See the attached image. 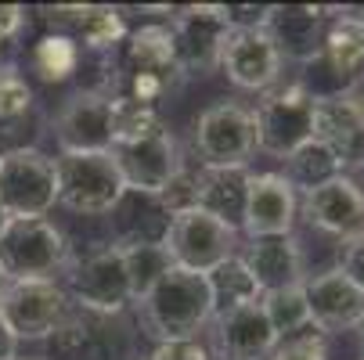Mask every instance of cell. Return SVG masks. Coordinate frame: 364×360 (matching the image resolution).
Segmentation results:
<instances>
[{"label": "cell", "instance_id": "cb8c5ba5", "mask_svg": "<svg viewBox=\"0 0 364 360\" xmlns=\"http://www.w3.org/2000/svg\"><path fill=\"white\" fill-rule=\"evenodd\" d=\"M112 317H94L83 310H69L62 328L50 335L47 360H119L116 335H109Z\"/></svg>", "mask_w": 364, "mask_h": 360}, {"label": "cell", "instance_id": "ba28073f", "mask_svg": "<svg viewBox=\"0 0 364 360\" xmlns=\"http://www.w3.org/2000/svg\"><path fill=\"white\" fill-rule=\"evenodd\" d=\"M73 302L62 281H8L0 295V317L18 342H43L69 317Z\"/></svg>", "mask_w": 364, "mask_h": 360}, {"label": "cell", "instance_id": "8fae6325", "mask_svg": "<svg viewBox=\"0 0 364 360\" xmlns=\"http://www.w3.org/2000/svg\"><path fill=\"white\" fill-rule=\"evenodd\" d=\"M195 151L202 166H249L256 151L252 109L238 101H217L195 123Z\"/></svg>", "mask_w": 364, "mask_h": 360}, {"label": "cell", "instance_id": "9a60e30c", "mask_svg": "<svg viewBox=\"0 0 364 360\" xmlns=\"http://www.w3.org/2000/svg\"><path fill=\"white\" fill-rule=\"evenodd\" d=\"M112 159H116L127 187L151 191V195H159L170 184V177H177L184 170V156H181L177 137L170 133V126L155 130L151 137H141L134 144H116Z\"/></svg>", "mask_w": 364, "mask_h": 360}, {"label": "cell", "instance_id": "ffe728a7", "mask_svg": "<svg viewBox=\"0 0 364 360\" xmlns=\"http://www.w3.org/2000/svg\"><path fill=\"white\" fill-rule=\"evenodd\" d=\"M314 141L332 148L343 170L364 166V112H360V87L339 97H325L314 109Z\"/></svg>", "mask_w": 364, "mask_h": 360}, {"label": "cell", "instance_id": "44dd1931", "mask_svg": "<svg viewBox=\"0 0 364 360\" xmlns=\"http://www.w3.org/2000/svg\"><path fill=\"white\" fill-rule=\"evenodd\" d=\"M109 227H112V245L127 249V245H163L166 231H170V213L159 202V195L151 191H134L127 187L119 195V202L105 213Z\"/></svg>", "mask_w": 364, "mask_h": 360}, {"label": "cell", "instance_id": "836d02e7", "mask_svg": "<svg viewBox=\"0 0 364 360\" xmlns=\"http://www.w3.org/2000/svg\"><path fill=\"white\" fill-rule=\"evenodd\" d=\"M267 360H328V342L321 332L306 328V332H296L289 339H278Z\"/></svg>", "mask_w": 364, "mask_h": 360}, {"label": "cell", "instance_id": "74e56055", "mask_svg": "<svg viewBox=\"0 0 364 360\" xmlns=\"http://www.w3.org/2000/svg\"><path fill=\"white\" fill-rule=\"evenodd\" d=\"M29 22V11L18 4H0V40H15L22 26Z\"/></svg>", "mask_w": 364, "mask_h": 360}, {"label": "cell", "instance_id": "5bb4252c", "mask_svg": "<svg viewBox=\"0 0 364 360\" xmlns=\"http://www.w3.org/2000/svg\"><path fill=\"white\" fill-rule=\"evenodd\" d=\"M299 220V195L282 173H252L245 191L242 234L256 238H285Z\"/></svg>", "mask_w": 364, "mask_h": 360}, {"label": "cell", "instance_id": "b9f144b4", "mask_svg": "<svg viewBox=\"0 0 364 360\" xmlns=\"http://www.w3.org/2000/svg\"><path fill=\"white\" fill-rule=\"evenodd\" d=\"M15 360H47V356H15Z\"/></svg>", "mask_w": 364, "mask_h": 360}, {"label": "cell", "instance_id": "7402d4cb", "mask_svg": "<svg viewBox=\"0 0 364 360\" xmlns=\"http://www.w3.org/2000/svg\"><path fill=\"white\" fill-rule=\"evenodd\" d=\"M242 263L249 267L259 292H278V288H292L306 281V260L292 234L249 241L242 252Z\"/></svg>", "mask_w": 364, "mask_h": 360}, {"label": "cell", "instance_id": "d6986e66", "mask_svg": "<svg viewBox=\"0 0 364 360\" xmlns=\"http://www.w3.org/2000/svg\"><path fill=\"white\" fill-rule=\"evenodd\" d=\"M210 324H213V342H210L213 360H267L278 342L259 302L217 314Z\"/></svg>", "mask_w": 364, "mask_h": 360}, {"label": "cell", "instance_id": "603a6c76", "mask_svg": "<svg viewBox=\"0 0 364 360\" xmlns=\"http://www.w3.org/2000/svg\"><path fill=\"white\" fill-rule=\"evenodd\" d=\"M249 177H252L249 166H198L195 170V209L242 231Z\"/></svg>", "mask_w": 364, "mask_h": 360}, {"label": "cell", "instance_id": "7c38bea8", "mask_svg": "<svg viewBox=\"0 0 364 360\" xmlns=\"http://www.w3.org/2000/svg\"><path fill=\"white\" fill-rule=\"evenodd\" d=\"M224 76L249 94H267L274 90L278 76H282V58L271 43V36L264 33V26H231V33L224 36L220 47V65Z\"/></svg>", "mask_w": 364, "mask_h": 360}, {"label": "cell", "instance_id": "bcb514c9", "mask_svg": "<svg viewBox=\"0 0 364 360\" xmlns=\"http://www.w3.org/2000/svg\"><path fill=\"white\" fill-rule=\"evenodd\" d=\"M360 360H364V356H360Z\"/></svg>", "mask_w": 364, "mask_h": 360}, {"label": "cell", "instance_id": "5b68a950", "mask_svg": "<svg viewBox=\"0 0 364 360\" xmlns=\"http://www.w3.org/2000/svg\"><path fill=\"white\" fill-rule=\"evenodd\" d=\"M58 205L73 217H105L127 191L112 151H73L55 156Z\"/></svg>", "mask_w": 364, "mask_h": 360}, {"label": "cell", "instance_id": "60d3db41", "mask_svg": "<svg viewBox=\"0 0 364 360\" xmlns=\"http://www.w3.org/2000/svg\"><path fill=\"white\" fill-rule=\"evenodd\" d=\"M4 50H8V40H0V65H4Z\"/></svg>", "mask_w": 364, "mask_h": 360}, {"label": "cell", "instance_id": "2e32d148", "mask_svg": "<svg viewBox=\"0 0 364 360\" xmlns=\"http://www.w3.org/2000/svg\"><path fill=\"white\" fill-rule=\"evenodd\" d=\"M303 295H306L310 324L321 335L357 332L360 321H364V292L339 267L321 271V274H306Z\"/></svg>", "mask_w": 364, "mask_h": 360}, {"label": "cell", "instance_id": "ab89813d", "mask_svg": "<svg viewBox=\"0 0 364 360\" xmlns=\"http://www.w3.org/2000/svg\"><path fill=\"white\" fill-rule=\"evenodd\" d=\"M8 220H11V217L4 213V205H0V231H4V227H8Z\"/></svg>", "mask_w": 364, "mask_h": 360}, {"label": "cell", "instance_id": "f35d334b", "mask_svg": "<svg viewBox=\"0 0 364 360\" xmlns=\"http://www.w3.org/2000/svg\"><path fill=\"white\" fill-rule=\"evenodd\" d=\"M15 356H18V339L11 335L8 321L0 317V360H15Z\"/></svg>", "mask_w": 364, "mask_h": 360}, {"label": "cell", "instance_id": "e0dca14e", "mask_svg": "<svg viewBox=\"0 0 364 360\" xmlns=\"http://www.w3.org/2000/svg\"><path fill=\"white\" fill-rule=\"evenodd\" d=\"M299 213L306 217L310 227H318L339 241H350V238H360L364 234V187L339 173L336 180L306 191L299 198Z\"/></svg>", "mask_w": 364, "mask_h": 360}, {"label": "cell", "instance_id": "d590c367", "mask_svg": "<svg viewBox=\"0 0 364 360\" xmlns=\"http://www.w3.org/2000/svg\"><path fill=\"white\" fill-rule=\"evenodd\" d=\"M141 360H213V353L198 339H181V342H155V349Z\"/></svg>", "mask_w": 364, "mask_h": 360}, {"label": "cell", "instance_id": "30bf717a", "mask_svg": "<svg viewBox=\"0 0 364 360\" xmlns=\"http://www.w3.org/2000/svg\"><path fill=\"white\" fill-rule=\"evenodd\" d=\"M235 245H238V231L220 224L210 213H202V209L177 213L170 220V231H166V241H163L173 267H184V271H195V274H210L213 267L231 260Z\"/></svg>", "mask_w": 364, "mask_h": 360}, {"label": "cell", "instance_id": "8992f818", "mask_svg": "<svg viewBox=\"0 0 364 360\" xmlns=\"http://www.w3.org/2000/svg\"><path fill=\"white\" fill-rule=\"evenodd\" d=\"M314 109H318V101L310 97L299 83L267 90L264 101L252 109L256 151L285 163L296 148L314 141Z\"/></svg>", "mask_w": 364, "mask_h": 360}, {"label": "cell", "instance_id": "83f0119b", "mask_svg": "<svg viewBox=\"0 0 364 360\" xmlns=\"http://www.w3.org/2000/svg\"><path fill=\"white\" fill-rule=\"evenodd\" d=\"M343 170V163L332 156V148H325L321 141H306L303 148H296L292 156L285 159V180L296 187V195H306V191H314L328 180H336Z\"/></svg>", "mask_w": 364, "mask_h": 360}, {"label": "cell", "instance_id": "277c9868", "mask_svg": "<svg viewBox=\"0 0 364 360\" xmlns=\"http://www.w3.org/2000/svg\"><path fill=\"white\" fill-rule=\"evenodd\" d=\"M65 295L76 310L94 314V317H119L127 306H134L130 299V285H127V267H123V252L119 245H97L83 256H69L65 267Z\"/></svg>", "mask_w": 364, "mask_h": 360}, {"label": "cell", "instance_id": "3957f363", "mask_svg": "<svg viewBox=\"0 0 364 360\" xmlns=\"http://www.w3.org/2000/svg\"><path fill=\"white\" fill-rule=\"evenodd\" d=\"M69 241L47 217L8 220L0 231V274L4 281H58L69 267Z\"/></svg>", "mask_w": 364, "mask_h": 360}, {"label": "cell", "instance_id": "f1b7e54d", "mask_svg": "<svg viewBox=\"0 0 364 360\" xmlns=\"http://www.w3.org/2000/svg\"><path fill=\"white\" fill-rule=\"evenodd\" d=\"M76 43H83V50L94 55H112V50L127 40V22L119 8L109 4H87L83 15L76 18Z\"/></svg>", "mask_w": 364, "mask_h": 360}, {"label": "cell", "instance_id": "d6a6232c", "mask_svg": "<svg viewBox=\"0 0 364 360\" xmlns=\"http://www.w3.org/2000/svg\"><path fill=\"white\" fill-rule=\"evenodd\" d=\"M33 87L26 83V76L18 72V65L4 62L0 65V123H11L33 112Z\"/></svg>", "mask_w": 364, "mask_h": 360}, {"label": "cell", "instance_id": "6da1fadb", "mask_svg": "<svg viewBox=\"0 0 364 360\" xmlns=\"http://www.w3.org/2000/svg\"><path fill=\"white\" fill-rule=\"evenodd\" d=\"M181 65L173 55L170 26H141L127 33V40L116 47V94L141 105H159L166 94L181 83Z\"/></svg>", "mask_w": 364, "mask_h": 360}, {"label": "cell", "instance_id": "4dcf8cb0", "mask_svg": "<svg viewBox=\"0 0 364 360\" xmlns=\"http://www.w3.org/2000/svg\"><path fill=\"white\" fill-rule=\"evenodd\" d=\"M259 306L274 328L278 339H289L296 332H306L314 328L310 324V310H306V295H303V285H292V288H278V292H264L259 295Z\"/></svg>", "mask_w": 364, "mask_h": 360}, {"label": "cell", "instance_id": "8d00e7d4", "mask_svg": "<svg viewBox=\"0 0 364 360\" xmlns=\"http://www.w3.org/2000/svg\"><path fill=\"white\" fill-rule=\"evenodd\" d=\"M339 271L364 292V234L343 241V249H339Z\"/></svg>", "mask_w": 364, "mask_h": 360}, {"label": "cell", "instance_id": "52a82bcc", "mask_svg": "<svg viewBox=\"0 0 364 360\" xmlns=\"http://www.w3.org/2000/svg\"><path fill=\"white\" fill-rule=\"evenodd\" d=\"M0 205L11 220H36L58 205L55 159L40 148L0 156Z\"/></svg>", "mask_w": 364, "mask_h": 360}, {"label": "cell", "instance_id": "9c48e42d", "mask_svg": "<svg viewBox=\"0 0 364 360\" xmlns=\"http://www.w3.org/2000/svg\"><path fill=\"white\" fill-rule=\"evenodd\" d=\"M231 33V11L224 4H191L173 11L170 36L181 76H210L220 65V47Z\"/></svg>", "mask_w": 364, "mask_h": 360}, {"label": "cell", "instance_id": "ac0fdd59", "mask_svg": "<svg viewBox=\"0 0 364 360\" xmlns=\"http://www.w3.org/2000/svg\"><path fill=\"white\" fill-rule=\"evenodd\" d=\"M325 15L328 8H314V4H271L259 26L271 36L282 62L306 65L310 58L321 55L325 22H328Z\"/></svg>", "mask_w": 364, "mask_h": 360}, {"label": "cell", "instance_id": "f6af8a7d", "mask_svg": "<svg viewBox=\"0 0 364 360\" xmlns=\"http://www.w3.org/2000/svg\"><path fill=\"white\" fill-rule=\"evenodd\" d=\"M360 112H364V90H360Z\"/></svg>", "mask_w": 364, "mask_h": 360}, {"label": "cell", "instance_id": "7bdbcfd3", "mask_svg": "<svg viewBox=\"0 0 364 360\" xmlns=\"http://www.w3.org/2000/svg\"><path fill=\"white\" fill-rule=\"evenodd\" d=\"M4 285H8V281H4V274H0V295H4Z\"/></svg>", "mask_w": 364, "mask_h": 360}, {"label": "cell", "instance_id": "4316f807", "mask_svg": "<svg viewBox=\"0 0 364 360\" xmlns=\"http://www.w3.org/2000/svg\"><path fill=\"white\" fill-rule=\"evenodd\" d=\"M205 285H210V295H213V317L238 310V306H249V302H259V295H264L238 252L205 274Z\"/></svg>", "mask_w": 364, "mask_h": 360}, {"label": "cell", "instance_id": "ee69618b", "mask_svg": "<svg viewBox=\"0 0 364 360\" xmlns=\"http://www.w3.org/2000/svg\"><path fill=\"white\" fill-rule=\"evenodd\" d=\"M357 332H360V342H364V321H360V328H357Z\"/></svg>", "mask_w": 364, "mask_h": 360}, {"label": "cell", "instance_id": "f546056e", "mask_svg": "<svg viewBox=\"0 0 364 360\" xmlns=\"http://www.w3.org/2000/svg\"><path fill=\"white\" fill-rule=\"evenodd\" d=\"M123 252V267H127V285H130V299L134 306L159 285V278L173 267L170 252L163 245H127Z\"/></svg>", "mask_w": 364, "mask_h": 360}, {"label": "cell", "instance_id": "484cf974", "mask_svg": "<svg viewBox=\"0 0 364 360\" xmlns=\"http://www.w3.org/2000/svg\"><path fill=\"white\" fill-rule=\"evenodd\" d=\"M80 58H83V47L76 43L73 33H62V29H47L43 36H36L29 50V65L43 83L73 80L80 72Z\"/></svg>", "mask_w": 364, "mask_h": 360}, {"label": "cell", "instance_id": "4fadbf2b", "mask_svg": "<svg viewBox=\"0 0 364 360\" xmlns=\"http://www.w3.org/2000/svg\"><path fill=\"white\" fill-rule=\"evenodd\" d=\"M50 130H55L58 156H73V151H112V97L90 94V90L69 94Z\"/></svg>", "mask_w": 364, "mask_h": 360}, {"label": "cell", "instance_id": "1f68e13d", "mask_svg": "<svg viewBox=\"0 0 364 360\" xmlns=\"http://www.w3.org/2000/svg\"><path fill=\"white\" fill-rule=\"evenodd\" d=\"M163 116L159 109L141 105L130 97H112V148L116 144H134L141 137H151L155 130H163Z\"/></svg>", "mask_w": 364, "mask_h": 360}, {"label": "cell", "instance_id": "e575fe53", "mask_svg": "<svg viewBox=\"0 0 364 360\" xmlns=\"http://www.w3.org/2000/svg\"><path fill=\"white\" fill-rule=\"evenodd\" d=\"M159 202L166 205V213H170V217L195 209V173L184 166L177 177H170V184L159 191Z\"/></svg>", "mask_w": 364, "mask_h": 360}, {"label": "cell", "instance_id": "d4e9b609", "mask_svg": "<svg viewBox=\"0 0 364 360\" xmlns=\"http://www.w3.org/2000/svg\"><path fill=\"white\" fill-rule=\"evenodd\" d=\"M321 55L350 80H360L364 72V15L343 11L325 22Z\"/></svg>", "mask_w": 364, "mask_h": 360}, {"label": "cell", "instance_id": "7a4b0ae2", "mask_svg": "<svg viewBox=\"0 0 364 360\" xmlns=\"http://www.w3.org/2000/svg\"><path fill=\"white\" fill-rule=\"evenodd\" d=\"M137 306L155 342L198 339V332L213 321V295L205 285V274L184 267H170Z\"/></svg>", "mask_w": 364, "mask_h": 360}]
</instances>
